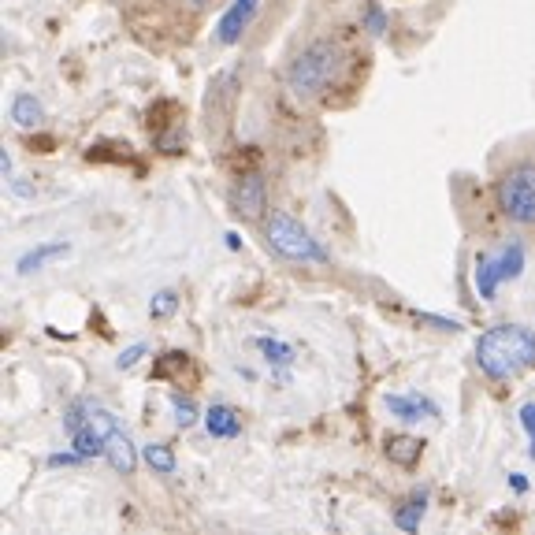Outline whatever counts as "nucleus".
I'll return each mask as SVG.
<instances>
[{"label":"nucleus","instance_id":"f257e3e1","mask_svg":"<svg viewBox=\"0 0 535 535\" xmlns=\"http://www.w3.org/2000/svg\"><path fill=\"white\" fill-rule=\"evenodd\" d=\"M476 368L491 383H509L535 368V331L521 324H495L476 339Z\"/></svg>","mask_w":535,"mask_h":535},{"label":"nucleus","instance_id":"f03ea898","mask_svg":"<svg viewBox=\"0 0 535 535\" xmlns=\"http://www.w3.org/2000/svg\"><path fill=\"white\" fill-rule=\"evenodd\" d=\"M342 64H346V53L335 38H316L301 49L287 67V90L298 97V101H316L320 93H327L339 79Z\"/></svg>","mask_w":535,"mask_h":535},{"label":"nucleus","instance_id":"7ed1b4c3","mask_svg":"<svg viewBox=\"0 0 535 535\" xmlns=\"http://www.w3.org/2000/svg\"><path fill=\"white\" fill-rule=\"evenodd\" d=\"M64 428H67V435H71V446L90 461V457H105L108 439L119 431V420L105 405L75 402L64 413Z\"/></svg>","mask_w":535,"mask_h":535},{"label":"nucleus","instance_id":"20e7f679","mask_svg":"<svg viewBox=\"0 0 535 535\" xmlns=\"http://www.w3.org/2000/svg\"><path fill=\"white\" fill-rule=\"evenodd\" d=\"M264 242H268V249H272L275 257H283V261H298V264L331 261V253H327L298 220H290L287 212H272V220L264 223Z\"/></svg>","mask_w":535,"mask_h":535},{"label":"nucleus","instance_id":"39448f33","mask_svg":"<svg viewBox=\"0 0 535 535\" xmlns=\"http://www.w3.org/2000/svg\"><path fill=\"white\" fill-rule=\"evenodd\" d=\"M495 201L513 227H535V164H513L498 179Z\"/></svg>","mask_w":535,"mask_h":535},{"label":"nucleus","instance_id":"423d86ee","mask_svg":"<svg viewBox=\"0 0 535 535\" xmlns=\"http://www.w3.org/2000/svg\"><path fill=\"white\" fill-rule=\"evenodd\" d=\"M261 4L264 0H231L227 12L220 15V23H216V45H223V49L238 45L249 23H253V15L261 12Z\"/></svg>","mask_w":535,"mask_h":535},{"label":"nucleus","instance_id":"0eeeda50","mask_svg":"<svg viewBox=\"0 0 535 535\" xmlns=\"http://www.w3.org/2000/svg\"><path fill=\"white\" fill-rule=\"evenodd\" d=\"M231 209L242 220H257L264 209H268V186H264L261 175H246L238 179V186L231 190Z\"/></svg>","mask_w":535,"mask_h":535},{"label":"nucleus","instance_id":"6e6552de","mask_svg":"<svg viewBox=\"0 0 535 535\" xmlns=\"http://www.w3.org/2000/svg\"><path fill=\"white\" fill-rule=\"evenodd\" d=\"M387 409H391L394 420L402 424H420V420H435L439 417V405L424 398V394H387Z\"/></svg>","mask_w":535,"mask_h":535},{"label":"nucleus","instance_id":"1a4fd4ad","mask_svg":"<svg viewBox=\"0 0 535 535\" xmlns=\"http://www.w3.org/2000/svg\"><path fill=\"white\" fill-rule=\"evenodd\" d=\"M105 461L112 465V469L119 472V476H134V469H138V461H142V446L131 443V435L119 428L112 439H108V450H105Z\"/></svg>","mask_w":535,"mask_h":535},{"label":"nucleus","instance_id":"9d476101","mask_svg":"<svg viewBox=\"0 0 535 535\" xmlns=\"http://www.w3.org/2000/svg\"><path fill=\"white\" fill-rule=\"evenodd\" d=\"M205 431H209L212 439H238L242 435V417H238V409L231 405H209L205 409Z\"/></svg>","mask_w":535,"mask_h":535},{"label":"nucleus","instance_id":"9b49d317","mask_svg":"<svg viewBox=\"0 0 535 535\" xmlns=\"http://www.w3.org/2000/svg\"><path fill=\"white\" fill-rule=\"evenodd\" d=\"M383 450H387V457H391V465H398V469H413L420 457H424V439L398 431V435H387Z\"/></svg>","mask_w":535,"mask_h":535},{"label":"nucleus","instance_id":"f8f14e48","mask_svg":"<svg viewBox=\"0 0 535 535\" xmlns=\"http://www.w3.org/2000/svg\"><path fill=\"white\" fill-rule=\"evenodd\" d=\"M67 253H71V242H38V246L27 249V253L19 257V264H15V272H19V275L41 272L45 264L60 261V257H67Z\"/></svg>","mask_w":535,"mask_h":535},{"label":"nucleus","instance_id":"ddd939ff","mask_svg":"<svg viewBox=\"0 0 535 535\" xmlns=\"http://www.w3.org/2000/svg\"><path fill=\"white\" fill-rule=\"evenodd\" d=\"M472 283H476V294L483 301H495L498 287H502V275H498L495 253H480L476 257V268H472Z\"/></svg>","mask_w":535,"mask_h":535},{"label":"nucleus","instance_id":"4468645a","mask_svg":"<svg viewBox=\"0 0 535 535\" xmlns=\"http://www.w3.org/2000/svg\"><path fill=\"white\" fill-rule=\"evenodd\" d=\"M12 123L15 127H23V131H30V127H41V119H45V105H41L34 93H15L12 97Z\"/></svg>","mask_w":535,"mask_h":535},{"label":"nucleus","instance_id":"2eb2a0df","mask_svg":"<svg viewBox=\"0 0 535 535\" xmlns=\"http://www.w3.org/2000/svg\"><path fill=\"white\" fill-rule=\"evenodd\" d=\"M424 513H428V491H420V495L405 498L402 506L394 509V524H398L402 532H417L420 521H424Z\"/></svg>","mask_w":535,"mask_h":535},{"label":"nucleus","instance_id":"dca6fc26","mask_svg":"<svg viewBox=\"0 0 535 535\" xmlns=\"http://www.w3.org/2000/svg\"><path fill=\"white\" fill-rule=\"evenodd\" d=\"M257 350H261V357L268 361L272 368H287V365H294L298 361V350L290 346V342H283V339H257Z\"/></svg>","mask_w":535,"mask_h":535},{"label":"nucleus","instance_id":"f3484780","mask_svg":"<svg viewBox=\"0 0 535 535\" xmlns=\"http://www.w3.org/2000/svg\"><path fill=\"white\" fill-rule=\"evenodd\" d=\"M142 461L153 472H160V476H171V472L179 469V461H175V450H171L168 443H145L142 446Z\"/></svg>","mask_w":535,"mask_h":535},{"label":"nucleus","instance_id":"a211bd4d","mask_svg":"<svg viewBox=\"0 0 535 535\" xmlns=\"http://www.w3.org/2000/svg\"><path fill=\"white\" fill-rule=\"evenodd\" d=\"M495 264H498V275H502V283L517 279V275L524 272V246H521V242H509L506 249H498V253H495Z\"/></svg>","mask_w":535,"mask_h":535},{"label":"nucleus","instance_id":"6ab92c4d","mask_svg":"<svg viewBox=\"0 0 535 535\" xmlns=\"http://www.w3.org/2000/svg\"><path fill=\"white\" fill-rule=\"evenodd\" d=\"M171 413H175V428H194L201 413H197L194 398H186V394H171Z\"/></svg>","mask_w":535,"mask_h":535},{"label":"nucleus","instance_id":"aec40b11","mask_svg":"<svg viewBox=\"0 0 535 535\" xmlns=\"http://www.w3.org/2000/svg\"><path fill=\"white\" fill-rule=\"evenodd\" d=\"M361 23H365V30L372 34V38L387 34V12H383V4H379V0H368L365 12H361Z\"/></svg>","mask_w":535,"mask_h":535},{"label":"nucleus","instance_id":"412c9836","mask_svg":"<svg viewBox=\"0 0 535 535\" xmlns=\"http://www.w3.org/2000/svg\"><path fill=\"white\" fill-rule=\"evenodd\" d=\"M175 309H179V294H175V290H160L157 298L149 301V316H153V320H168Z\"/></svg>","mask_w":535,"mask_h":535},{"label":"nucleus","instance_id":"4be33fe9","mask_svg":"<svg viewBox=\"0 0 535 535\" xmlns=\"http://www.w3.org/2000/svg\"><path fill=\"white\" fill-rule=\"evenodd\" d=\"M145 353H149V346H145V342H134V346H127V350L119 353L116 368H119V372H127V368H134L138 361H142Z\"/></svg>","mask_w":535,"mask_h":535},{"label":"nucleus","instance_id":"5701e85b","mask_svg":"<svg viewBox=\"0 0 535 535\" xmlns=\"http://www.w3.org/2000/svg\"><path fill=\"white\" fill-rule=\"evenodd\" d=\"M86 457L71 446V450H64V454H49V469H71V465H82Z\"/></svg>","mask_w":535,"mask_h":535},{"label":"nucleus","instance_id":"b1692460","mask_svg":"<svg viewBox=\"0 0 535 535\" xmlns=\"http://www.w3.org/2000/svg\"><path fill=\"white\" fill-rule=\"evenodd\" d=\"M521 428L528 431V439H532V446H528V457L535 461V402L521 405Z\"/></svg>","mask_w":535,"mask_h":535},{"label":"nucleus","instance_id":"393cba45","mask_svg":"<svg viewBox=\"0 0 535 535\" xmlns=\"http://www.w3.org/2000/svg\"><path fill=\"white\" fill-rule=\"evenodd\" d=\"M420 324H435V331H461L457 320H446V316H431V313H417Z\"/></svg>","mask_w":535,"mask_h":535},{"label":"nucleus","instance_id":"a878e982","mask_svg":"<svg viewBox=\"0 0 535 535\" xmlns=\"http://www.w3.org/2000/svg\"><path fill=\"white\" fill-rule=\"evenodd\" d=\"M197 8H205V4H216V0H194Z\"/></svg>","mask_w":535,"mask_h":535}]
</instances>
